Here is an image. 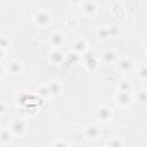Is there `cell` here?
Returning a JSON list of instances; mask_svg holds the SVG:
<instances>
[{
  "instance_id": "obj_1",
  "label": "cell",
  "mask_w": 147,
  "mask_h": 147,
  "mask_svg": "<svg viewBox=\"0 0 147 147\" xmlns=\"http://www.w3.org/2000/svg\"><path fill=\"white\" fill-rule=\"evenodd\" d=\"M28 123L23 119H15L10 123V126H9V131L13 133V134H16V136H21L23 133H25L28 131Z\"/></svg>"
},
{
  "instance_id": "obj_2",
  "label": "cell",
  "mask_w": 147,
  "mask_h": 147,
  "mask_svg": "<svg viewBox=\"0 0 147 147\" xmlns=\"http://www.w3.org/2000/svg\"><path fill=\"white\" fill-rule=\"evenodd\" d=\"M33 20H34V23H36L39 28H45V26H47V25L51 24L52 17H51L49 13H47V11H45V10H39L38 13L34 14Z\"/></svg>"
},
{
  "instance_id": "obj_3",
  "label": "cell",
  "mask_w": 147,
  "mask_h": 147,
  "mask_svg": "<svg viewBox=\"0 0 147 147\" xmlns=\"http://www.w3.org/2000/svg\"><path fill=\"white\" fill-rule=\"evenodd\" d=\"M113 117V110L108 106H100L96 110V118L102 122H108Z\"/></svg>"
},
{
  "instance_id": "obj_4",
  "label": "cell",
  "mask_w": 147,
  "mask_h": 147,
  "mask_svg": "<svg viewBox=\"0 0 147 147\" xmlns=\"http://www.w3.org/2000/svg\"><path fill=\"white\" fill-rule=\"evenodd\" d=\"M83 54H84V55H83L84 64H85L86 69H88V70L95 69L96 65H98V60H96V57L94 56V54L91 53V52H84Z\"/></svg>"
},
{
  "instance_id": "obj_5",
  "label": "cell",
  "mask_w": 147,
  "mask_h": 147,
  "mask_svg": "<svg viewBox=\"0 0 147 147\" xmlns=\"http://www.w3.org/2000/svg\"><path fill=\"white\" fill-rule=\"evenodd\" d=\"M84 136H85V138L88 139V140L98 139V137L100 136V129H99L96 125H93V124L86 125V126L84 127Z\"/></svg>"
},
{
  "instance_id": "obj_6",
  "label": "cell",
  "mask_w": 147,
  "mask_h": 147,
  "mask_svg": "<svg viewBox=\"0 0 147 147\" xmlns=\"http://www.w3.org/2000/svg\"><path fill=\"white\" fill-rule=\"evenodd\" d=\"M116 102L119 105V106H123V107H126L131 103V95H130V92H117L116 94Z\"/></svg>"
},
{
  "instance_id": "obj_7",
  "label": "cell",
  "mask_w": 147,
  "mask_h": 147,
  "mask_svg": "<svg viewBox=\"0 0 147 147\" xmlns=\"http://www.w3.org/2000/svg\"><path fill=\"white\" fill-rule=\"evenodd\" d=\"M8 70L11 75H21L22 71H23V67H22V63L17 60H11L8 62Z\"/></svg>"
},
{
  "instance_id": "obj_8",
  "label": "cell",
  "mask_w": 147,
  "mask_h": 147,
  "mask_svg": "<svg viewBox=\"0 0 147 147\" xmlns=\"http://www.w3.org/2000/svg\"><path fill=\"white\" fill-rule=\"evenodd\" d=\"M48 86V90H49V93L51 95H60L62 93V84L57 80H52L49 82V84L47 85Z\"/></svg>"
},
{
  "instance_id": "obj_9",
  "label": "cell",
  "mask_w": 147,
  "mask_h": 147,
  "mask_svg": "<svg viewBox=\"0 0 147 147\" xmlns=\"http://www.w3.org/2000/svg\"><path fill=\"white\" fill-rule=\"evenodd\" d=\"M63 60H64V54L62 53V52H60V51H53L51 54H49V62L52 63V64H60V63H62L63 62Z\"/></svg>"
},
{
  "instance_id": "obj_10",
  "label": "cell",
  "mask_w": 147,
  "mask_h": 147,
  "mask_svg": "<svg viewBox=\"0 0 147 147\" xmlns=\"http://www.w3.org/2000/svg\"><path fill=\"white\" fill-rule=\"evenodd\" d=\"M133 68V62L130 60V59H126V57H123L118 61V69L124 71V72H127L130 71L131 69Z\"/></svg>"
},
{
  "instance_id": "obj_11",
  "label": "cell",
  "mask_w": 147,
  "mask_h": 147,
  "mask_svg": "<svg viewBox=\"0 0 147 147\" xmlns=\"http://www.w3.org/2000/svg\"><path fill=\"white\" fill-rule=\"evenodd\" d=\"M63 41H64V38L59 32H54L49 37V44L53 45V46H55V47H60L63 44Z\"/></svg>"
},
{
  "instance_id": "obj_12",
  "label": "cell",
  "mask_w": 147,
  "mask_h": 147,
  "mask_svg": "<svg viewBox=\"0 0 147 147\" xmlns=\"http://www.w3.org/2000/svg\"><path fill=\"white\" fill-rule=\"evenodd\" d=\"M101 57H102V61L105 63H108V64L109 63H114V62L117 61V54L114 51H106V52H103Z\"/></svg>"
},
{
  "instance_id": "obj_13",
  "label": "cell",
  "mask_w": 147,
  "mask_h": 147,
  "mask_svg": "<svg viewBox=\"0 0 147 147\" xmlns=\"http://www.w3.org/2000/svg\"><path fill=\"white\" fill-rule=\"evenodd\" d=\"M83 10H84V13L87 14V15H93V14H95V11H96V5H95V2H93V1H87V2L84 5Z\"/></svg>"
},
{
  "instance_id": "obj_14",
  "label": "cell",
  "mask_w": 147,
  "mask_h": 147,
  "mask_svg": "<svg viewBox=\"0 0 147 147\" xmlns=\"http://www.w3.org/2000/svg\"><path fill=\"white\" fill-rule=\"evenodd\" d=\"M10 131L9 130H6V129H1V132H0V142L2 145H7L10 142L11 138H10Z\"/></svg>"
},
{
  "instance_id": "obj_15",
  "label": "cell",
  "mask_w": 147,
  "mask_h": 147,
  "mask_svg": "<svg viewBox=\"0 0 147 147\" xmlns=\"http://www.w3.org/2000/svg\"><path fill=\"white\" fill-rule=\"evenodd\" d=\"M74 48H75V51H76L77 53H84V52H86V49H87V42H86L84 39H79V40L76 41Z\"/></svg>"
},
{
  "instance_id": "obj_16",
  "label": "cell",
  "mask_w": 147,
  "mask_h": 147,
  "mask_svg": "<svg viewBox=\"0 0 147 147\" xmlns=\"http://www.w3.org/2000/svg\"><path fill=\"white\" fill-rule=\"evenodd\" d=\"M118 91L119 92H131V84L127 80H123L118 84Z\"/></svg>"
},
{
  "instance_id": "obj_17",
  "label": "cell",
  "mask_w": 147,
  "mask_h": 147,
  "mask_svg": "<svg viewBox=\"0 0 147 147\" xmlns=\"http://www.w3.org/2000/svg\"><path fill=\"white\" fill-rule=\"evenodd\" d=\"M38 94L42 98H46V96H49L51 93H49V90H48V86L47 85H42L38 88Z\"/></svg>"
},
{
  "instance_id": "obj_18",
  "label": "cell",
  "mask_w": 147,
  "mask_h": 147,
  "mask_svg": "<svg viewBox=\"0 0 147 147\" xmlns=\"http://www.w3.org/2000/svg\"><path fill=\"white\" fill-rule=\"evenodd\" d=\"M9 45H10V40H9V38L6 37V36H0V47L6 49V48L9 47Z\"/></svg>"
},
{
  "instance_id": "obj_19",
  "label": "cell",
  "mask_w": 147,
  "mask_h": 147,
  "mask_svg": "<svg viewBox=\"0 0 147 147\" xmlns=\"http://www.w3.org/2000/svg\"><path fill=\"white\" fill-rule=\"evenodd\" d=\"M96 34H98V37H99L100 39H106V38L109 37L107 28H100V29L96 31Z\"/></svg>"
},
{
  "instance_id": "obj_20",
  "label": "cell",
  "mask_w": 147,
  "mask_h": 147,
  "mask_svg": "<svg viewBox=\"0 0 147 147\" xmlns=\"http://www.w3.org/2000/svg\"><path fill=\"white\" fill-rule=\"evenodd\" d=\"M137 96H138V101H140L141 103H146V101H147V93H146L145 90L139 91Z\"/></svg>"
},
{
  "instance_id": "obj_21",
  "label": "cell",
  "mask_w": 147,
  "mask_h": 147,
  "mask_svg": "<svg viewBox=\"0 0 147 147\" xmlns=\"http://www.w3.org/2000/svg\"><path fill=\"white\" fill-rule=\"evenodd\" d=\"M107 30H108V34H109V37H115V36H117L118 33H119V29L117 28V26H108L107 28Z\"/></svg>"
},
{
  "instance_id": "obj_22",
  "label": "cell",
  "mask_w": 147,
  "mask_h": 147,
  "mask_svg": "<svg viewBox=\"0 0 147 147\" xmlns=\"http://www.w3.org/2000/svg\"><path fill=\"white\" fill-rule=\"evenodd\" d=\"M108 145L109 146H117V147H119V146H124V142L119 138H114L113 140H110L108 142Z\"/></svg>"
},
{
  "instance_id": "obj_23",
  "label": "cell",
  "mask_w": 147,
  "mask_h": 147,
  "mask_svg": "<svg viewBox=\"0 0 147 147\" xmlns=\"http://www.w3.org/2000/svg\"><path fill=\"white\" fill-rule=\"evenodd\" d=\"M138 76L141 78V79H146L147 78V71H146V68L145 67H141V69L139 70V72H138Z\"/></svg>"
},
{
  "instance_id": "obj_24",
  "label": "cell",
  "mask_w": 147,
  "mask_h": 147,
  "mask_svg": "<svg viewBox=\"0 0 147 147\" xmlns=\"http://www.w3.org/2000/svg\"><path fill=\"white\" fill-rule=\"evenodd\" d=\"M52 145L53 146H65V145H69V144L65 142V141H54Z\"/></svg>"
},
{
  "instance_id": "obj_25",
  "label": "cell",
  "mask_w": 147,
  "mask_h": 147,
  "mask_svg": "<svg viewBox=\"0 0 147 147\" xmlns=\"http://www.w3.org/2000/svg\"><path fill=\"white\" fill-rule=\"evenodd\" d=\"M5 111H6V106H5V103H3V102H1V101H0V115H2Z\"/></svg>"
},
{
  "instance_id": "obj_26",
  "label": "cell",
  "mask_w": 147,
  "mask_h": 147,
  "mask_svg": "<svg viewBox=\"0 0 147 147\" xmlns=\"http://www.w3.org/2000/svg\"><path fill=\"white\" fill-rule=\"evenodd\" d=\"M5 54H6L5 48H1V47H0V59H3V57H5Z\"/></svg>"
},
{
  "instance_id": "obj_27",
  "label": "cell",
  "mask_w": 147,
  "mask_h": 147,
  "mask_svg": "<svg viewBox=\"0 0 147 147\" xmlns=\"http://www.w3.org/2000/svg\"><path fill=\"white\" fill-rule=\"evenodd\" d=\"M70 3H74V5H78V3H80L83 0H68Z\"/></svg>"
},
{
  "instance_id": "obj_28",
  "label": "cell",
  "mask_w": 147,
  "mask_h": 147,
  "mask_svg": "<svg viewBox=\"0 0 147 147\" xmlns=\"http://www.w3.org/2000/svg\"><path fill=\"white\" fill-rule=\"evenodd\" d=\"M2 74H3V68L0 65V77H1V75H2Z\"/></svg>"
},
{
  "instance_id": "obj_29",
  "label": "cell",
  "mask_w": 147,
  "mask_h": 147,
  "mask_svg": "<svg viewBox=\"0 0 147 147\" xmlns=\"http://www.w3.org/2000/svg\"><path fill=\"white\" fill-rule=\"evenodd\" d=\"M0 132H1V127H0Z\"/></svg>"
}]
</instances>
